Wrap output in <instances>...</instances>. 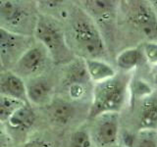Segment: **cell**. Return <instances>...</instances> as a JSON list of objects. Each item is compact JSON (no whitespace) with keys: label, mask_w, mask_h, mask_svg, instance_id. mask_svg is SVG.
I'll return each mask as SVG.
<instances>
[{"label":"cell","mask_w":157,"mask_h":147,"mask_svg":"<svg viewBox=\"0 0 157 147\" xmlns=\"http://www.w3.org/2000/svg\"><path fill=\"white\" fill-rule=\"evenodd\" d=\"M157 126V102L155 92L146 96L140 111V130H156Z\"/></svg>","instance_id":"7c38bea8"},{"label":"cell","mask_w":157,"mask_h":147,"mask_svg":"<svg viewBox=\"0 0 157 147\" xmlns=\"http://www.w3.org/2000/svg\"><path fill=\"white\" fill-rule=\"evenodd\" d=\"M38 15L34 2L0 0V28L10 32L33 36Z\"/></svg>","instance_id":"277c9868"},{"label":"cell","mask_w":157,"mask_h":147,"mask_svg":"<svg viewBox=\"0 0 157 147\" xmlns=\"http://www.w3.org/2000/svg\"><path fill=\"white\" fill-rule=\"evenodd\" d=\"M48 116L58 126H66L76 115V109L71 103L64 100L51 101L48 104Z\"/></svg>","instance_id":"5bb4252c"},{"label":"cell","mask_w":157,"mask_h":147,"mask_svg":"<svg viewBox=\"0 0 157 147\" xmlns=\"http://www.w3.org/2000/svg\"><path fill=\"white\" fill-rule=\"evenodd\" d=\"M50 60L46 50L40 44H33L20 57L14 67L9 71H12L20 77L36 78L46 70L48 61Z\"/></svg>","instance_id":"52a82bcc"},{"label":"cell","mask_w":157,"mask_h":147,"mask_svg":"<svg viewBox=\"0 0 157 147\" xmlns=\"http://www.w3.org/2000/svg\"><path fill=\"white\" fill-rule=\"evenodd\" d=\"M127 21L136 32L147 38L149 42H156L157 20L155 9L144 1H127L122 5Z\"/></svg>","instance_id":"5b68a950"},{"label":"cell","mask_w":157,"mask_h":147,"mask_svg":"<svg viewBox=\"0 0 157 147\" xmlns=\"http://www.w3.org/2000/svg\"><path fill=\"white\" fill-rule=\"evenodd\" d=\"M10 142V136L5 130L3 125L0 123V147H6Z\"/></svg>","instance_id":"cb8c5ba5"},{"label":"cell","mask_w":157,"mask_h":147,"mask_svg":"<svg viewBox=\"0 0 157 147\" xmlns=\"http://www.w3.org/2000/svg\"><path fill=\"white\" fill-rule=\"evenodd\" d=\"M69 95L74 100H78L86 95V85H81V83H74V85H68Z\"/></svg>","instance_id":"44dd1931"},{"label":"cell","mask_w":157,"mask_h":147,"mask_svg":"<svg viewBox=\"0 0 157 147\" xmlns=\"http://www.w3.org/2000/svg\"><path fill=\"white\" fill-rule=\"evenodd\" d=\"M33 36L10 32L0 28V62L3 70H11L23 54L33 45Z\"/></svg>","instance_id":"8992f818"},{"label":"cell","mask_w":157,"mask_h":147,"mask_svg":"<svg viewBox=\"0 0 157 147\" xmlns=\"http://www.w3.org/2000/svg\"><path fill=\"white\" fill-rule=\"evenodd\" d=\"M85 63L90 81L94 82V85L110 80L117 75L115 69L104 60L86 59Z\"/></svg>","instance_id":"4fadbf2b"},{"label":"cell","mask_w":157,"mask_h":147,"mask_svg":"<svg viewBox=\"0 0 157 147\" xmlns=\"http://www.w3.org/2000/svg\"><path fill=\"white\" fill-rule=\"evenodd\" d=\"M156 51H157V45L156 42H147L144 47V52L146 59L149 63L155 65L156 64Z\"/></svg>","instance_id":"7402d4cb"},{"label":"cell","mask_w":157,"mask_h":147,"mask_svg":"<svg viewBox=\"0 0 157 147\" xmlns=\"http://www.w3.org/2000/svg\"><path fill=\"white\" fill-rule=\"evenodd\" d=\"M27 100L33 105L47 106L51 100L52 85L45 78H32L29 83H26Z\"/></svg>","instance_id":"8fae6325"},{"label":"cell","mask_w":157,"mask_h":147,"mask_svg":"<svg viewBox=\"0 0 157 147\" xmlns=\"http://www.w3.org/2000/svg\"><path fill=\"white\" fill-rule=\"evenodd\" d=\"M0 71H3V68H2V65H1V62H0Z\"/></svg>","instance_id":"484cf974"},{"label":"cell","mask_w":157,"mask_h":147,"mask_svg":"<svg viewBox=\"0 0 157 147\" xmlns=\"http://www.w3.org/2000/svg\"><path fill=\"white\" fill-rule=\"evenodd\" d=\"M69 67L66 71L65 82L67 85H74V83H81L86 85L90 81L88 77L85 60L82 58H77L68 64Z\"/></svg>","instance_id":"2e32d148"},{"label":"cell","mask_w":157,"mask_h":147,"mask_svg":"<svg viewBox=\"0 0 157 147\" xmlns=\"http://www.w3.org/2000/svg\"><path fill=\"white\" fill-rule=\"evenodd\" d=\"M22 147H53L51 142L42 138H34L28 141Z\"/></svg>","instance_id":"603a6c76"},{"label":"cell","mask_w":157,"mask_h":147,"mask_svg":"<svg viewBox=\"0 0 157 147\" xmlns=\"http://www.w3.org/2000/svg\"><path fill=\"white\" fill-rule=\"evenodd\" d=\"M91 140L98 147H111L116 145L119 137L120 115L119 113L106 114L96 118Z\"/></svg>","instance_id":"9c48e42d"},{"label":"cell","mask_w":157,"mask_h":147,"mask_svg":"<svg viewBox=\"0 0 157 147\" xmlns=\"http://www.w3.org/2000/svg\"><path fill=\"white\" fill-rule=\"evenodd\" d=\"M33 36L45 49L54 63L68 65L76 59L67 43L64 28L54 17L39 14Z\"/></svg>","instance_id":"3957f363"},{"label":"cell","mask_w":157,"mask_h":147,"mask_svg":"<svg viewBox=\"0 0 157 147\" xmlns=\"http://www.w3.org/2000/svg\"><path fill=\"white\" fill-rule=\"evenodd\" d=\"M0 94L28 103L26 82L12 71H0Z\"/></svg>","instance_id":"30bf717a"},{"label":"cell","mask_w":157,"mask_h":147,"mask_svg":"<svg viewBox=\"0 0 157 147\" xmlns=\"http://www.w3.org/2000/svg\"><path fill=\"white\" fill-rule=\"evenodd\" d=\"M65 36L74 55L80 58L106 60L107 49L101 32L92 19L78 6H73L66 19Z\"/></svg>","instance_id":"6da1fadb"},{"label":"cell","mask_w":157,"mask_h":147,"mask_svg":"<svg viewBox=\"0 0 157 147\" xmlns=\"http://www.w3.org/2000/svg\"><path fill=\"white\" fill-rule=\"evenodd\" d=\"M78 7H81L92 19L100 32L102 28L110 32L114 28L119 2L87 0L81 1Z\"/></svg>","instance_id":"ba28073f"},{"label":"cell","mask_w":157,"mask_h":147,"mask_svg":"<svg viewBox=\"0 0 157 147\" xmlns=\"http://www.w3.org/2000/svg\"><path fill=\"white\" fill-rule=\"evenodd\" d=\"M91 136L86 130H78L71 135L70 147H91Z\"/></svg>","instance_id":"ffe728a7"},{"label":"cell","mask_w":157,"mask_h":147,"mask_svg":"<svg viewBox=\"0 0 157 147\" xmlns=\"http://www.w3.org/2000/svg\"><path fill=\"white\" fill-rule=\"evenodd\" d=\"M111 147H126V146H123V145H113V146H111Z\"/></svg>","instance_id":"d4e9b609"},{"label":"cell","mask_w":157,"mask_h":147,"mask_svg":"<svg viewBox=\"0 0 157 147\" xmlns=\"http://www.w3.org/2000/svg\"><path fill=\"white\" fill-rule=\"evenodd\" d=\"M132 147H157L156 130H140L132 142Z\"/></svg>","instance_id":"d6986e66"},{"label":"cell","mask_w":157,"mask_h":147,"mask_svg":"<svg viewBox=\"0 0 157 147\" xmlns=\"http://www.w3.org/2000/svg\"><path fill=\"white\" fill-rule=\"evenodd\" d=\"M128 90L129 80L125 76L116 75L110 80L96 83L92 90L87 119L95 120L102 115L120 113L126 103Z\"/></svg>","instance_id":"7a4b0ae2"},{"label":"cell","mask_w":157,"mask_h":147,"mask_svg":"<svg viewBox=\"0 0 157 147\" xmlns=\"http://www.w3.org/2000/svg\"><path fill=\"white\" fill-rule=\"evenodd\" d=\"M142 53L140 48L131 47L121 51L117 56V66L124 72H131L139 66Z\"/></svg>","instance_id":"e0dca14e"},{"label":"cell","mask_w":157,"mask_h":147,"mask_svg":"<svg viewBox=\"0 0 157 147\" xmlns=\"http://www.w3.org/2000/svg\"><path fill=\"white\" fill-rule=\"evenodd\" d=\"M26 103L0 94V123L8 122L11 116Z\"/></svg>","instance_id":"ac0fdd59"},{"label":"cell","mask_w":157,"mask_h":147,"mask_svg":"<svg viewBox=\"0 0 157 147\" xmlns=\"http://www.w3.org/2000/svg\"><path fill=\"white\" fill-rule=\"evenodd\" d=\"M36 112L28 103H26L14 113L7 123L12 129L24 131L32 129L33 125L36 124Z\"/></svg>","instance_id":"9a60e30c"}]
</instances>
